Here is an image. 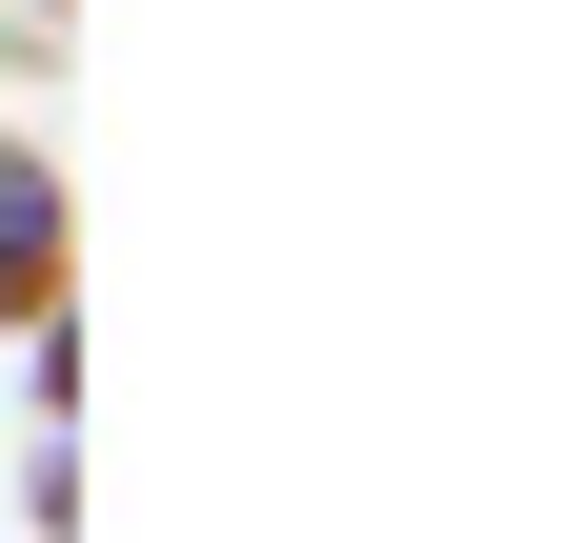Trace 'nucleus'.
I'll return each mask as SVG.
<instances>
[{"mask_svg":"<svg viewBox=\"0 0 563 543\" xmlns=\"http://www.w3.org/2000/svg\"><path fill=\"white\" fill-rule=\"evenodd\" d=\"M0 322H60V162L0 121Z\"/></svg>","mask_w":563,"mask_h":543,"instance_id":"nucleus-1","label":"nucleus"}]
</instances>
